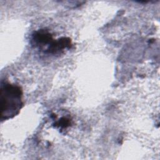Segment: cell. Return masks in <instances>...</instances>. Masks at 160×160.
Returning a JSON list of instances; mask_svg holds the SVG:
<instances>
[{
  "label": "cell",
  "instance_id": "1",
  "mask_svg": "<svg viewBox=\"0 0 160 160\" xmlns=\"http://www.w3.org/2000/svg\"><path fill=\"white\" fill-rule=\"evenodd\" d=\"M22 92L15 84L5 83L1 87V119L7 120L16 116L23 106Z\"/></svg>",
  "mask_w": 160,
  "mask_h": 160
}]
</instances>
